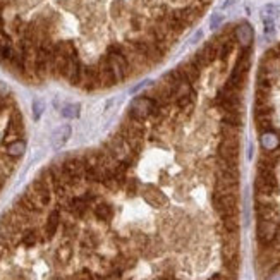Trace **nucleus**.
Returning <instances> with one entry per match:
<instances>
[{"label":"nucleus","mask_w":280,"mask_h":280,"mask_svg":"<svg viewBox=\"0 0 280 280\" xmlns=\"http://www.w3.org/2000/svg\"><path fill=\"white\" fill-rule=\"evenodd\" d=\"M97 76H98V85L102 88H110L117 83L114 73L110 69V64L107 61V57H103L97 66Z\"/></svg>","instance_id":"nucleus-8"},{"label":"nucleus","mask_w":280,"mask_h":280,"mask_svg":"<svg viewBox=\"0 0 280 280\" xmlns=\"http://www.w3.org/2000/svg\"><path fill=\"white\" fill-rule=\"evenodd\" d=\"M234 37L242 49H249V45L253 43V38H254V31H253V28H251V25L241 23V25L235 26Z\"/></svg>","instance_id":"nucleus-9"},{"label":"nucleus","mask_w":280,"mask_h":280,"mask_svg":"<svg viewBox=\"0 0 280 280\" xmlns=\"http://www.w3.org/2000/svg\"><path fill=\"white\" fill-rule=\"evenodd\" d=\"M263 25H265V35L271 37L275 33V19H263Z\"/></svg>","instance_id":"nucleus-28"},{"label":"nucleus","mask_w":280,"mask_h":280,"mask_svg":"<svg viewBox=\"0 0 280 280\" xmlns=\"http://www.w3.org/2000/svg\"><path fill=\"white\" fill-rule=\"evenodd\" d=\"M157 107V102L151 97H138L133 102V105H131L129 117L136 119V121H145L150 115H153Z\"/></svg>","instance_id":"nucleus-4"},{"label":"nucleus","mask_w":280,"mask_h":280,"mask_svg":"<svg viewBox=\"0 0 280 280\" xmlns=\"http://www.w3.org/2000/svg\"><path fill=\"white\" fill-rule=\"evenodd\" d=\"M69 138H71V127L69 126L59 127V129L55 131V134H54V145H55V148H61Z\"/></svg>","instance_id":"nucleus-14"},{"label":"nucleus","mask_w":280,"mask_h":280,"mask_svg":"<svg viewBox=\"0 0 280 280\" xmlns=\"http://www.w3.org/2000/svg\"><path fill=\"white\" fill-rule=\"evenodd\" d=\"M95 217L98 220H103V222H109L112 218V206L107 205V203H100V205L95 206Z\"/></svg>","instance_id":"nucleus-16"},{"label":"nucleus","mask_w":280,"mask_h":280,"mask_svg":"<svg viewBox=\"0 0 280 280\" xmlns=\"http://www.w3.org/2000/svg\"><path fill=\"white\" fill-rule=\"evenodd\" d=\"M268 280H280V271H273V273L268 277Z\"/></svg>","instance_id":"nucleus-31"},{"label":"nucleus","mask_w":280,"mask_h":280,"mask_svg":"<svg viewBox=\"0 0 280 280\" xmlns=\"http://www.w3.org/2000/svg\"><path fill=\"white\" fill-rule=\"evenodd\" d=\"M78 114H79V105H76V103H71V105H66L62 109V115L64 117H67V119H74V117H78Z\"/></svg>","instance_id":"nucleus-25"},{"label":"nucleus","mask_w":280,"mask_h":280,"mask_svg":"<svg viewBox=\"0 0 280 280\" xmlns=\"http://www.w3.org/2000/svg\"><path fill=\"white\" fill-rule=\"evenodd\" d=\"M223 122L230 124V126H235V127H241L242 126L241 114H235V112H225V114H223Z\"/></svg>","instance_id":"nucleus-22"},{"label":"nucleus","mask_w":280,"mask_h":280,"mask_svg":"<svg viewBox=\"0 0 280 280\" xmlns=\"http://www.w3.org/2000/svg\"><path fill=\"white\" fill-rule=\"evenodd\" d=\"M232 50H234V43L230 42H223L218 45V59L220 61H227V57L232 54Z\"/></svg>","instance_id":"nucleus-21"},{"label":"nucleus","mask_w":280,"mask_h":280,"mask_svg":"<svg viewBox=\"0 0 280 280\" xmlns=\"http://www.w3.org/2000/svg\"><path fill=\"white\" fill-rule=\"evenodd\" d=\"M210 280H213V278H210Z\"/></svg>","instance_id":"nucleus-32"},{"label":"nucleus","mask_w":280,"mask_h":280,"mask_svg":"<svg viewBox=\"0 0 280 280\" xmlns=\"http://www.w3.org/2000/svg\"><path fill=\"white\" fill-rule=\"evenodd\" d=\"M189 93H193V91H191V83L186 81V79H182V81L174 88V97L177 100L186 97V95H189Z\"/></svg>","instance_id":"nucleus-18"},{"label":"nucleus","mask_w":280,"mask_h":280,"mask_svg":"<svg viewBox=\"0 0 280 280\" xmlns=\"http://www.w3.org/2000/svg\"><path fill=\"white\" fill-rule=\"evenodd\" d=\"M222 223H223V232H237L239 230L237 215H229V217H223Z\"/></svg>","instance_id":"nucleus-17"},{"label":"nucleus","mask_w":280,"mask_h":280,"mask_svg":"<svg viewBox=\"0 0 280 280\" xmlns=\"http://www.w3.org/2000/svg\"><path fill=\"white\" fill-rule=\"evenodd\" d=\"M213 206L220 217L237 215V196L235 194H213Z\"/></svg>","instance_id":"nucleus-5"},{"label":"nucleus","mask_w":280,"mask_h":280,"mask_svg":"<svg viewBox=\"0 0 280 280\" xmlns=\"http://www.w3.org/2000/svg\"><path fill=\"white\" fill-rule=\"evenodd\" d=\"M42 109H43V105H42V102H35V117H40V114H42Z\"/></svg>","instance_id":"nucleus-30"},{"label":"nucleus","mask_w":280,"mask_h":280,"mask_svg":"<svg viewBox=\"0 0 280 280\" xmlns=\"http://www.w3.org/2000/svg\"><path fill=\"white\" fill-rule=\"evenodd\" d=\"M143 198H145L151 206L160 208V206H165L167 205L165 194H163L162 191H160L158 187H155V186H148L146 189L143 191Z\"/></svg>","instance_id":"nucleus-10"},{"label":"nucleus","mask_w":280,"mask_h":280,"mask_svg":"<svg viewBox=\"0 0 280 280\" xmlns=\"http://www.w3.org/2000/svg\"><path fill=\"white\" fill-rule=\"evenodd\" d=\"M278 16V7L277 6H271V4H268V6L263 7L261 11V18L263 19H275Z\"/></svg>","instance_id":"nucleus-24"},{"label":"nucleus","mask_w":280,"mask_h":280,"mask_svg":"<svg viewBox=\"0 0 280 280\" xmlns=\"http://www.w3.org/2000/svg\"><path fill=\"white\" fill-rule=\"evenodd\" d=\"M179 73L182 74V78L186 79V81L196 83V81H198V78H199V67L196 66L193 61L182 62L181 66H179Z\"/></svg>","instance_id":"nucleus-11"},{"label":"nucleus","mask_w":280,"mask_h":280,"mask_svg":"<svg viewBox=\"0 0 280 280\" xmlns=\"http://www.w3.org/2000/svg\"><path fill=\"white\" fill-rule=\"evenodd\" d=\"M59 225H61V213H59L57 210L52 211L49 215V218H47V225H45V237L47 239H52L55 235V232H57Z\"/></svg>","instance_id":"nucleus-13"},{"label":"nucleus","mask_w":280,"mask_h":280,"mask_svg":"<svg viewBox=\"0 0 280 280\" xmlns=\"http://www.w3.org/2000/svg\"><path fill=\"white\" fill-rule=\"evenodd\" d=\"M256 234H258V239L263 246L273 242V239L278 234V222H275V220H258Z\"/></svg>","instance_id":"nucleus-7"},{"label":"nucleus","mask_w":280,"mask_h":280,"mask_svg":"<svg viewBox=\"0 0 280 280\" xmlns=\"http://www.w3.org/2000/svg\"><path fill=\"white\" fill-rule=\"evenodd\" d=\"M256 127H258L259 133H266V131H271V119H270V115H259V117H256Z\"/></svg>","instance_id":"nucleus-20"},{"label":"nucleus","mask_w":280,"mask_h":280,"mask_svg":"<svg viewBox=\"0 0 280 280\" xmlns=\"http://www.w3.org/2000/svg\"><path fill=\"white\" fill-rule=\"evenodd\" d=\"M177 105L181 107L182 110H187V107H193L194 105V93H189V95H186V97L179 98Z\"/></svg>","instance_id":"nucleus-27"},{"label":"nucleus","mask_w":280,"mask_h":280,"mask_svg":"<svg viewBox=\"0 0 280 280\" xmlns=\"http://www.w3.org/2000/svg\"><path fill=\"white\" fill-rule=\"evenodd\" d=\"M25 150H26L25 141H23V139H14V141H11L9 146H7V155L18 158V157H21V155L25 153Z\"/></svg>","instance_id":"nucleus-15"},{"label":"nucleus","mask_w":280,"mask_h":280,"mask_svg":"<svg viewBox=\"0 0 280 280\" xmlns=\"http://www.w3.org/2000/svg\"><path fill=\"white\" fill-rule=\"evenodd\" d=\"M71 256H73V247H71V244L66 242L57 249V258L61 263H67L71 259Z\"/></svg>","instance_id":"nucleus-19"},{"label":"nucleus","mask_w":280,"mask_h":280,"mask_svg":"<svg viewBox=\"0 0 280 280\" xmlns=\"http://www.w3.org/2000/svg\"><path fill=\"white\" fill-rule=\"evenodd\" d=\"M107 61L110 64V69L114 73L115 79L117 81H124L127 78V74H129L131 66H129V61L126 59V55L122 54L121 47H112L109 54H107Z\"/></svg>","instance_id":"nucleus-1"},{"label":"nucleus","mask_w":280,"mask_h":280,"mask_svg":"<svg viewBox=\"0 0 280 280\" xmlns=\"http://www.w3.org/2000/svg\"><path fill=\"white\" fill-rule=\"evenodd\" d=\"M105 148L119 160V162H124V163H127V165L131 163V158L136 155L134 151L131 150V146L124 141L122 136H119V134L112 136V138L109 139V143L105 145Z\"/></svg>","instance_id":"nucleus-3"},{"label":"nucleus","mask_w":280,"mask_h":280,"mask_svg":"<svg viewBox=\"0 0 280 280\" xmlns=\"http://www.w3.org/2000/svg\"><path fill=\"white\" fill-rule=\"evenodd\" d=\"M259 143H261L265 151H273L280 146V138L273 131H266V133H261V136H259Z\"/></svg>","instance_id":"nucleus-12"},{"label":"nucleus","mask_w":280,"mask_h":280,"mask_svg":"<svg viewBox=\"0 0 280 280\" xmlns=\"http://www.w3.org/2000/svg\"><path fill=\"white\" fill-rule=\"evenodd\" d=\"M222 23H223V16L222 14H215L213 18H211V21H210V28H211V30H217V28H220Z\"/></svg>","instance_id":"nucleus-29"},{"label":"nucleus","mask_w":280,"mask_h":280,"mask_svg":"<svg viewBox=\"0 0 280 280\" xmlns=\"http://www.w3.org/2000/svg\"><path fill=\"white\" fill-rule=\"evenodd\" d=\"M254 187L258 194L273 196L278 191V182H277V177H275V172L268 169H258Z\"/></svg>","instance_id":"nucleus-2"},{"label":"nucleus","mask_w":280,"mask_h":280,"mask_svg":"<svg viewBox=\"0 0 280 280\" xmlns=\"http://www.w3.org/2000/svg\"><path fill=\"white\" fill-rule=\"evenodd\" d=\"M37 242H38V234L35 230H30L23 235V244H25V246L31 247V246H35Z\"/></svg>","instance_id":"nucleus-26"},{"label":"nucleus","mask_w":280,"mask_h":280,"mask_svg":"<svg viewBox=\"0 0 280 280\" xmlns=\"http://www.w3.org/2000/svg\"><path fill=\"white\" fill-rule=\"evenodd\" d=\"M218 155H220V160H223V162L237 165L239 139L237 138H223L218 146Z\"/></svg>","instance_id":"nucleus-6"},{"label":"nucleus","mask_w":280,"mask_h":280,"mask_svg":"<svg viewBox=\"0 0 280 280\" xmlns=\"http://www.w3.org/2000/svg\"><path fill=\"white\" fill-rule=\"evenodd\" d=\"M222 134H223V138H237L239 139V127L222 122Z\"/></svg>","instance_id":"nucleus-23"}]
</instances>
